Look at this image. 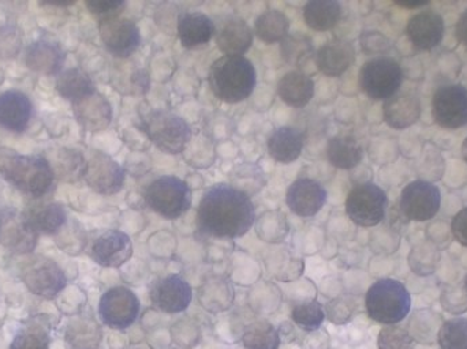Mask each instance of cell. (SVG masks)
<instances>
[{
    "mask_svg": "<svg viewBox=\"0 0 467 349\" xmlns=\"http://www.w3.org/2000/svg\"><path fill=\"white\" fill-rule=\"evenodd\" d=\"M257 211L252 198L232 184L219 183L202 195L197 209V228L202 235L236 239L246 235Z\"/></svg>",
    "mask_w": 467,
    "mask_h": 349,
    "instance_id": "6da1fadb",
    "label": "cell"
},
{
    "mask_svg": "<svg viewBox=\"0 0 467 349\" xmlns=\"http://www.w3.org/2000/svg\"><path fill=\"white\" fill-rule=\"evenodd\" d=\"M208 84L223 103H242L252 96L257 85V71L247 57L223 55L211 65Z\"/></svg>",
    "mask_w": 467,
    "mask_h": 349,
    "instance_id": "7a4b0ae2",
    "label": "cell"
},
{
    "mask_svg": "<svg viewBox=\"0 0 467 349\" xmlns=\"http://www.w3.org/2000/svg\"><path fill=\"white\" fill-rule=\"evenodd\" d=\"M0 174L18 191L44 197L54 186V169L43 156L10 153L0 158Z\"/></svg>",
    "mask_w": 467,
    "mask_h": 349,
    "instance_id": "3957f363",
    "label": "cell"
},
{
    "mask_svg": "<svg viewBox=\"0 0 467 349\" xmlns=\"http://www.w3.org/2000/svg\"><path fill=\"white\" fill-rule=\"evenodd\" d=\"M368 317L380 325H398L411 310V296L403 282L394 279L378 280L365 295Z\"/></svg>",
    "mask_w": 467,
    "mask_h": 349,
    "instance_id": "277c9868",
    "label": "cell"
},
{
    "mask_svg": "<svg viewBox=\"0 0 467 349\" xmlns=\"http://www.w3.org/2000/svg\"><path fill=\"white\" fill-rule=\"evenodd\" d=\"M142 133L161 152L180 155L192 139L189 123L180 115L167 109L150 112L142 123Z\"/></svg>",
    "mask_w": 467,
    "mask_h": 349,
    "instance_id": "5b68a950",
    "label": "cell"
},
{
    "mask_svg": "<svg viewBox=\"0 0 467 349\" xmlns=\"http://www.w3.org/2000/svg\"><path fill=\"white\" fill-rule=\"evenodd\" d=\"M144 200L150 210L167 220L182 217L192 206V190L178 176H159L148 184Z\"/></svg>",
    "mask_w": 467,
    "mask_h": 349,
    "instance_id": "8992f818",
    "label": "cell"
},
{
    "mask_svg": "<svg viewBox=\"0 0 467 349\" xmlns=\"http://www.w3.org/2000/svg\"><path fill=\"white\" fill-rule=\"evenodd\" d=\"M403 84V71L392 57L379 56L368 60L359 71L362 92L375 101H386L400 92Z\"/></svg>",
    "mask_w": 467,
    "mask_h": 349,
    "instance_id": "52a82bcc",
    "label": "cell"
},
{
    "mask_svg": "<svg viewBox=\"0 0 467 349\" xmlns=\"http://www.w3.org/2000/svg\"><path fill=\"white\" fill-rule=\"evenodd\" d=\"M346 213L359 227H376L386 219L389 198L386 191L372 181L356 184L346 198Z\"/></svg>",
    "mask_w": 467,
    "mask_h": 349,
    "instance_id": "ba28073f",
    "label": "cell"
},
{
    "mask_svg": "<svg viewBox=\"0 0 467 349\" xmlns=\"http://www.w3.org/2000/svg\"><path fill=\"white\" fill-rule=\"evenodd\" d=\"M141 312L139 296L130 288L118 285L103 293L99 302L101 323L114 332H126L137 323Z\"/></svg>",
    "mask_w": 467,
    "mask_h": 349,
    "instance_id": "9c48e42d",
    "label": "cell"
},
{
    "mask_svg": "<svg viewBox=\"0 0 467 349\" xmlns=\"http://www.w3.org/2000/svg\"><path fill=\"white\" fill-rule=\"evenodd\" d=\"M21 279L29 293L47 301L57 298L67 285V277L63 269L51 258L41 255L32 257L24 263Z\"/></svg>",
    "mask_w": 467,
    "mask_h": 349,
    "instance_id": "30bf717a",
    "label": "cell"
},
{
    "mask_svg": "<svg viewBox=\"0 0 467 349\" xmlns=\"http://www.w3.org/2000/svg\"><path fill=\"white\" fill-rule=\"evenodd\" d=\"M441 205V194L438 186L427 180H414L402 190L398 209L408 221L424 222L439 213Z\"/></svg>",
    "mask_w": 467,
    "mask_h": 349,
    "instance_id": "8fae6325",
    "label": "cell"
},
{
    "mask_svg": "<svg viewBox=\"0 0 467 349\" xmlns=\"http://www.w3.org/2000/svg\"><path fill=\"white\" fill-rule=\"evenodd\" d=\"M433 120L447 130L467 125V87L461 84L441 85L432 98Z\"/></svg>",
    "mask_w": 467,
    "mask_h": 349,
    "instance_id": "7c38bea8",
    "label": "cell"
},
{
    "mask_svg": "<svg viewBox=\"0 0 467 349\" xmlns=\"http://www.w3.org/2000/svg\"><path fill=\"white\" fill-rule=\"evenodd\" d=\"M99 33L107 51L118 59H129L141 46L140 27L123 16L101 19Z\"/></svg>",
    "mask_w": 467,
    "mask_h": 349,
    "instance_id": "4fadbf2b",
    "label": "cell"
},
{
    "mask_svg": "<svg viewBox=\"0 0 467 349\" xmlns=\"http://www.w3.org/2000/svg\"><path fill=\"white\" fill-rule=\"evenodd\" d=\"M38 232L27 214L16 209L0 210V244L14 254H29L37 244Z\"/></svg>",
    "mask_w": 467,
    "mask_h": 349,
    "instance_id": "5bb4252c",
    "label": "cell"
},
{
    "mask_svg": "<svg viewBox=\"0 0 467 349\" xmlns=\"http://www.w3.org/2000/svg\"><path fill=\"white\" fill-rule=\"evenodd\" d=\"M153 307L164 314H181L191 307L193 290L180 274H169L155 280L150 290Z\"/></svg>",
    "mask_w": 467,
    "mask_h": 349,
    "instance_id": "9a60e30c",
    "label": "cell"
},
{
    "mask_svg": "<svg viewBox=\"0 0 467 349\" xmlns=\"http://www.w3.org/2000/svg\"><path fill=\"white\" fill-rule=\"evenodd\" d=\"M84 179L98 194L115 195L125 186L126 172L114 159L98 152L87 161Z\"/></svg>",
    "mask_w": 467,
    "mask_h": 349,
    "instance_id": "2e32d148",
    "label": "cell"
},
{
    "mask_svg": "<svg viewBox=\"0 0 467 349\" xmlns=\"http://www.w3.org/2000/svg\"><path fill=\"white\" fill-rule=\"evenodd\" d=\"M134 246L130 236L119 230H109L101 233L93 241L92 260L99 266L109 269L122 268L133 257Z\"/></svg>",
    "mask_w": 467,
    "mask_h": 349,
    "instance_id": "e0dca14e",
    "label": "cell"
},
{
    "mask_svg": "<svg viewBox=\"0 0 467 349\" xmlns=\"http://www.w3.org/2000/svg\"><path fill=\"white\" fill-rule=\"evenodd\" d=\"M327 190L315 179L298 178L290 184L285 192V203L296 216H316L327 202Z\"/></svg>",
    "mask_w": 467,
    "mask_h": 349,
    "instance_id": "ac0fdd59",
    "label": "cell"
},
{
    "mask_svg": "<svg viewBox=\"0 0 467 349\" xmlns=\"http://www.w3.org/2000/svg\"><path fill=\"white\" fill-rule=\"evenodd\" d=\"M446 25L443 16L432 10L420 11L409 19V40L421 51H431L443 41Z\"/></svg>",
    "mask_w": 467,
    "mask_h": 349,
    "instance_id": "d6986e66",
    "label": "cell"
},
{
    "mask_svg": "<svg viewBox=\"0 0 467 349\" xmlns=\"http://www.w3.org/2000/svg\"><path fill=\"white\" fill-rule=\"evenodd\" d=\"M316 66L327 77H340L356 62V48L345 38H334L320 46L315 55Z\"/></svg>",
    "mask_w": 467,
    "mask_h": 349,
    "instance_id": "ffe728a7",
    "label": "cell"
},
{
    "mask_svg": "<svg viewBox=\"0 0 467 349\" xmlns=\"http://www.w3.org/2000/svg\"><path fill=\"white\" fill-rule=\"evenodd\" d=\"M177 35L183 48L199 49L215 37L216 26L207 14L189 11L178 16Z\"/></svg>",
    "mask_w": 467,
    "mask_h": 349,
    "instance_id": "44dd1931",
    "label": "cell"
},
{
    "mask_svg": "<svg viewBox=\"0 0 467 349\" xmlns=\"http://www.w3.org/2000/svg\"><path fill=\"white\" fill-rule=\"evenodd\" d=\"M421 109L419 96L411 92H398L384 101V122L395 130H405L419 122Z\"/></svg>",
    "mask_w": 467,
    "mask_h": 349,
    "instance_id": "7402d4cb",
    "label": "cell"
},
{
    "mask_svg": "<svg viewBox=\"0 0 467 349\" xmlns=\"http://www.w3.org/2000/svg\"><path fill=\"white\" fill-rule=\"evenodd\" d=\"M32 103L25 93L8 90L0 95V128L24 133L32 119Z\"/></svg>",
    "mask_w": 467,
    "mask_h": 349,
    "instance_id": "603a6c76",
    "label": "cell"
},
{
    "mask_svg": "<svg viewBox=\"0 0 467 349\" xmlns=\"http://www.w3.org/2000/svg\"><path fill=\"white\" fill-rule=\"evenodd\" d=\"M74 115L79 125L89 133H100L111 125L112 112L109 101L99 92L73 104Z\"/></svg>",
    "mask_w": 467,
    "mask_h": 349,
    "instance_id": "cb8c5ba5",
    "label": "cell"
},
{
    "mask_svg": "<svg viewBox=\"0 0 467 349\" xmlns=\"http://www.w3.org/2000/svg\"><path fill=\"white\" fill-rule=\"evenodd\" d=\"M103 337V329L92 315H74L63 332V342L67 349H99Z\"/></svg>",
    "mask_w": 467,
    "mask_h": 349,
    "instance_id": "d4e9b609",
    "label": "cell"
},
{
    "mask_svg": "<svg viewBox=\"0 0 467 349\" xmlns=\"http://www.w3.org/2000/svg\"><path fill=\"white\" fill-rule=\"evenodd\" d=\"M253 36L252 27L244 19L233 16L216 29V46L227 56H244L252 46Z\"/></svg>",
    "mask_w": 467,
    "mask_h": 349,
    "instance_id": "484cf974",
    "label": "cell"
},
{
    "mask_svg": "<svg viewBox=\"0 0 467 349\" xmlns=\"http://www.w3.org/2000/svg\"><path fill=\"white\" fill-rule=\"evenodd\" d=\"M51 334V321L46 315H33L21 323L8 349H49Z\"/></svg>",
    "mask_w": 467,
    "mask_h": 349,
    "instance_id": "4316f807",
    "label": "cell"
},
{
    "mask_svg": "<svg viewBox=\"0 0 467 349\" xmlns=\"http://www.w3.org/2000/svg\"><path fill=\"white\" fill-rule=\"evenodd\" d=\"M276 92L288 107L304 108L315 96V82L301 70L288 71L277 82Z\"/></svg>",
    "mask_w": 467,
    "mask_h": 349,
    "instance_id": "83f0119b",
    "label": "cell"
},
{
    "mask_svg": "<svg viewBox=\"0 0 467 349\" xmlns=\"http://www.w3.org/2000/svg\"><path fill=\"white\" fill-rule=\"evenodd\" d=\"M304 136L298 128L283 126L274 130L269 136L266 148H268L269 156L276 163L290 164L298 160L304 149Z\"/></svg>",
    "mask_w": 467,
    "mask_h": 349,
    "instance_id": "f1b7e54d",
    "label": "cell"
},
{
    "mask_svg": "<svg viewBox=\"0 0 467 349\" xmlns=\"http://www.w3.org/2000/svg\"><path fill=\"white\" fill-rule=\"evenodd\" d=\"M66 55L60 46L48 40H38L29 46L25 62L30 70L36 73L46 74V76H54L62 70L65 63Z\"/></svg>",
    "mask_w": 467,
    "mask_h": 349,
    "instance_id": "f546056e",
    "label": "cell"
},
{
    "mask_svg": "<svg viewBox=\"0 0 467 349\" xmlns=\"http://www.w3.org/2000/svg\"><path fill=\"white\" fill-rule=\"evenodd\" d=\"M235 301V290L232 282L221 276L205 280L199 290V302L210 314H221L232 309Z\"/></svg>",
    "mask_w": 467,
    "mask_h": 349,
    "instance_id": "4dcf8cb0",
    "label": "cell"
},
{
    "mask_svg": "<svg viewBox=\"0 0 467 349\" xmlns=\"http://www.w3.org/2000/svg\"><path fill=\"white\" fill-rule=\"evenodd\" d=\"M327 158L335 169L348 171L361 164L364 149L356 137L350 134H339L332 137L327 144Z\"/></svg>",
    "mask_w": 467,
    "mask_h": 349,
    "instance_id": "1f68e13d",
    "label": "cell"
},
{
    "mask_svg": "<svg viewBox=\"0 0 467 349\" xmlns=\"http://www.w3.org/2000/svg\"><path fill=\"white\" fill-rule=\"evenodd\" d=\"M342 15V5L337 0H310L304 7L305 24L317 32L334 29Z\"/></svg>",
    "mask_w": 467,
    "mask_h": 349,
    "instance_id": "d6a6232c",
    "label": "cell"
},
{
    "mask_svg": "<svg viewBox=\"0 0 467 349\" xmlns=\"http://www.w3.org/2000/svg\"><path fill=\"white\" fill-rule=\"evenodd\" d=\"M57 90L63 98L76 104L93 95L96 87L87 71L74 67L67 68L57 76Z\"/></svg>",
    "mask_w": 467,
    "mask_h": 349,
    "instance_id": "836d02e7",
    "label": "cell"
},
{
    "mask_svg": "<svg viewBox=\"0 0 467 349\" xmlns=\"http://www.w3.org/2000/svg\"><path fill=\"white\" fill-rule=\"evenodd\" d=\"M242 349H279L282 336L279 328L265 318H255L241 334Z\"/></svg>",
    "mask_w": 467,
    "mask_h": 349,
    "instance_id": "e575fe53",
    "label": "cell"
},
{
    "mask_svg": "<svg viewBox=\"0 0 467 349\" xmlns=\"http://www.w3.org/2000/svg\"><path fill=\"white\" fill-rule=\"evenodd\" d=\"M315 46L312 38L304 33H288L280 41V56L293 67L302 68L315 59Z\"/></svg>",
    "mask_w": 467,
    "mask_h": 349,
    "instance_id": "d590c367",
    "label": "cell"
},
{
    "mask_svg": "<svg viewBox=\"0 0 467 349\" xmlns=\"http://www.w3.org/2000/svg\"><path fill=\"white\" fill-rule=\"evenodd\" d=\"M290 30V19L279 10H266L255 18L254 33L263 43H280Z\"/></svg>",
    "mask_w": 467,
    "mask_h": 349,
    "instance_id": "8d00e7d4",
    "label": "cell"
},
{
    "mask_svg": "<svg viewBox=\"0 0 467 349\" xmlns=\"http://www.w3.org/2000/svg\"><path fill=\"white\" fill-rule=\"evenodd\" d=\"M291 321L296 328L307 334L320 331L326 321L324 306L316 299H302L291 309Z\"/></svg>",
    "mask_w": 467,
    "mask_h": 349,
    "instance_id": "74e56055",
    "label": "cell"
},
{
    "mask_svg": "<svg viewBox=\"0 0 467 349\" xmlns=\"http://www.w3.org/2000/svg\"><path fill=\"white\" fill-rule=\"evenodd\" d=\"M29 219L35 230L44 235H57L67 221L65 208L57 202L40 206L30 214Z\"/></svg>",
    "mask_w": 467,
    "mask_h": 349,
    "instance_id": "f35d334b",
    "label": "cell"
},
{
    "mask_svg": "<svg viewBox=\"0 0 467 349\" xmlns=\"http://www.w3.org/2000/svg\"><path fill=\"white\" fill-rule=\"evenodd\" d=\"M441 261V251L432 241H424L416 244L409 254V266L417 276L427 277L435 273Z\"/></svg>",
    "mask_w": 467,
    "mask_h": 349,
    "instance_id": "ab89813d",
    "label": "cell"
},
{
    "mask_svg": "<svg viewBox=\"0 0 467 349\" xmlns=\"http://www.w3.org/2000/svg\"><path fill=\"white\" fill-rule=\"evenodd\" d=\"M54 174L65 181H77L84 178L87 171V160L81 153L73 149H59L51 164Z\"/></svg>",
    "mask_w": 467,
    "mask_h": 349,
    "instance_id": "60d3db41",
    "label": "cell"
},
{
    "mask_svg": "<svg viewBox=\"0 0 467 349\" xmlns=\"http://www.w3.org/2000/svg\"><path fill=\"white\" fill-rule=\"evenodd\" d=\"M436 339L441 349H467V318L447 320L439 329Z\"/></svg>",
    "mask_w": 467,
    "mask_h": 349,
    "instance_id": "b9f144b4",
    "label": "cell"
},
{
    "mask_svg": "<svg viewBox=\"0 0 467 349\" xmlns=\"http://www.w3.org/2000/svg\"><path fill=\"white\" fill-rule=\"evenodd\" d=\"M232 186L235 187L239 191L244 192L250 198L257 194L264 186H265L266 179L263 169L260 167L253 166V164H242L236 167L233 172Z\"/></svg>",
    "mask_w": 467,
    "mask_h": 349,
    "instance_id": "7bdbcfd3",
    "label": "cell"
},
{
    "mask_svg": "<svg viewBox=\"0 0 467 349\" xmlns=\"http://www.w3.org/2000/svg\"><path fill=\"white\" fill-rule=\"evenodd\" d=\"M172 344L178 349H194L202 343V329L196 321L182 318L170 328Z\"/></svg>",
    "mask_w": 467,
    "mask_h": 349,
    "instance_id": "ee69618b",
    "label": "cell"
},
{
    "mask_svg": "<svg viewBox=\"0 0 467 349\" xmlns=\"http://www.w3.org/2000/svg\"><path fill=\"white\" fill-rule=\"evenodd\" d=\"M417 342L408 329L400 325L384 326L378 336V349H414Z\"/></svg>",
    "mask_w": 467,
    "mask_h": 349,
    "instance_id": "f6af8a7d",
    "label": "cell"
},
{
    "mask_svg": "<svg viewBox=\"0 0 467 349\" xmlns=\"http://www.w3.org/2000/svg\"><path fill=\"white\" fill-rule=\"evenodd\" d=\"M326 320L337 326L348 325L357 312V303L350 296H339L324 306Z\"/></svg>",
    "mask_w": 467,
    "mask_h": 349,
    "instance_id": "bcb514c9",
    "label": "cell"
},
{
    "mask_svg": "<svg viewBox=\"0 0 467 349\" xmlns=\"http://www.w3.org/2000/svg\"><path fill=\"white\" fill-rule=\"evenodd\" d=\"M441 306L452 315H461L467 312V295L465 288L447 287L441 293Z\"/></svg>",
    "mask_w": 467,
    "mask_h": 349,
    "instance_id": "7dc6e473",
    "label": "cell"
},
{
    "mask_svg": "<svg viewBox=\"0 0 467 349\" xmlns=\"http://www.w3.org/2000/svg\"><path fill=\"white\" fill-rule=\"evenodd\" d=\"M88 10L101 19L119 15L120 11L126 7L125 0H88Z\"/></svg>",
    "mask_w": 467,
    "mask_h": 349,
    "instance_id": "c3c4849f",
    "label": "cell"
},
{
    "mask_svg": "<svg viewBox=\"0 0 467 349\" xmlns=\"http://www.w3.org/2000/svg\"><path fill=\"white\" fill-rule=\"evenodd\" d=\"M21 37L14 27L5 26L0 29V54L5 56H16L21 46Z\"/></svg>",
    "mask_w": 467,
    "mask_h": 349,
    "instance_id": "681fc988",
    "label": "cell"
},
{
    "mask_svg": "<svg viewBox=\"0 0 467 349\" xmlns=\"http://www.w3.org/2000/svg\"><path fill=\"white\" fill-rule=\"evenodd\" d=\"M362 49L367 54H383L389 51V41L379 32H365L361 37Z\"/></svg>",
    "mask_w": 467,
    "mask_h": 349,
    "instance_id": "f907efd6",
    "label": "cell"
},
{
    "mask_svg": "<svg viewBox=\"0 0 467 349\" xmlns=\"http://www.w3.org/2000/svg\"><path fill=\"white\" fill-rule=\"evenodd\" d=\"M452 235L458 243L467 247V208L455 214L451 224Z\"/></svg>",
    "mask_w": 467,
    "mask_h": 349,
    "instance_id": "816d5d0a",
    "label": "cell"
},
{
    "mask_svg": "<svg viewBox=\"0 0 467 349\" xmlns=\"http://www.w3.org/2000/svg\"><path fill=\"white\" fill-rule=\"evenodd\" d=\"M145 342L148 343L150 349H167L171 347V336L167 329H155L147 334Z\"/></svg>",
    "mask_w": 467,
    "mask_h": 349,
    "instance_id": "f5cc1de1",
    "label": "cell"
},
{
    "mask_svg": "<svg viewBox=\"0 0 467 349\" xmlns=\"http://www.w3.org/2000/svg\"><path fill=\"white\" fill-rule=\"evenodd\" d=\"M302 347L305 349H329L331 347V340H329L327 332H313L305 339Z\"/></svg>",
    "mask_w": 467,
    "mask_h": 349,
    "instance_id": "db71d44e",
    "label": "cell"
},
{
    "mask_svg": "<svg viewBox=\"0 0 467 349\" xmlns=\"http://www.w3.org/2000/svg\"><path fill=\"white\" fill-rule=\"evenodd\" d=\"M455 35L458 40L467 46V10L461 14L458 18L457 25H455Z\"/></svg>",
    "mask_w": 467,
    "mask_h": 349,
    "instance_id": "11a10c76",
    "label": "cell"
},
{
    "mask_svg": "<svg viewBox=\"0 0 467 349\" xmlns=\"http://www.w3.org/2000/svg\"><path fill=\"white\" fill-rule=\"evenodd\" d=\"M109 349H126L130 345L129 337L123 334V332H115L109 339Z\"/></svg>",
    "mask_w": 467,
    "mask_h": 349,
    "instance_id": "9f6ffc18",
    "label": "cell"
},
{
    "mask_svg": "<svg viewBox=\"0 0 467 349\" xmlns=\"http://www.w3.org/2000/svg\"><path fill=\"white\" fill-rule=\"evenodd\" d=\"M397 5L413 10V8L424 7V5H430V2H425V0L424 2H397Z\"/></svg>",
    "mask_w": 467,
    "mask_h": 349,
    "instance_id": "6f0895ef",
    "label": "cell"
},
{
    "mask_svg": "<svg viewBox=\"0 0 467 349\" xmlns=\"http://www.w3.org/2000/svg\"><path fill=\"white\" fill-rule=\"evenodd\" d=\"M43 5H52V7H67V5H74L73 0H49V2H44Z\"/></svg>",
    "mask_w": 467,
    "mask_h": 349,
    "instance_id": "680465c9",
    "label": "cell"
},
{
    "mask_svg": "<svg viewBox=\"0 0 467 349\" xmlns=\"http://www.w3.org/2000/svg\"><path fill=\"white\" fill-rule=\"evenodd\" d=\"M279 349H305L302 345L296 344V343H288L285 345H280Z\"/></svg>",
    "mask_w": 467,
    "mask_h": 349,
    "instance_id": "91938a15",
    "label": "cell"
},
{
    "mask_svg": "<svg viewBox=\"0 0 467 349\" xmlns=\"http://www.w3.org/2000/svg\"><path fill=\"white\" fill-rule=\"evenodd\" d=\"M462 156H463V160H465L467 163V137H466L465 141H463V145H462Z\"/></svg>",
    "mask_w": 467,
    "mask_h": 349,
    "instance_id": "94428289",
    "label": "cell"
},
{
    "mask_svg": "<svg viewBox=\"0 0 467 349\" xmlns=\"http://www.w3.org/2000/svg\"><path fill=\"white\" fill-rule=\"evenodd\" d=\"M463 288H465V293H466V295H467V274H466V277H465V282H463Z\"/></svg>",
    "mask_w": 467,
    "mask_h": 349,
    "instance_id": "6125c7cd",
    "label": "cell"
},
{
    "mask_svg": "<svg viewBox=\"0 0 467 349\" xmlns=\"http://www.w3.org/2000/svg\"><path fill=\"white\" fill-rule=\"evenodd\" d=\"M167 349H178V348H172V347H170V348H167Z\"/></svg>",
    "mask_w": 467,
    "mask_h": 349,
    "instance_id": "be15d7a7",
    "label": "cell"
},
{
    "mask_svg": "<svg viewBox=\"0 0 467 349\" xmlns=\"http://www.w3.org/2000/svg\"><path fill=\"white\" fill-rule=\"evenodd\" d=\"M134 349H142V348H134Z\"/></svg>",
    "mask_w": 467,
    "mask_h": 349,
    "instance_id": "e7e4bbea",
    "label": "cell"
}]
</instances>
